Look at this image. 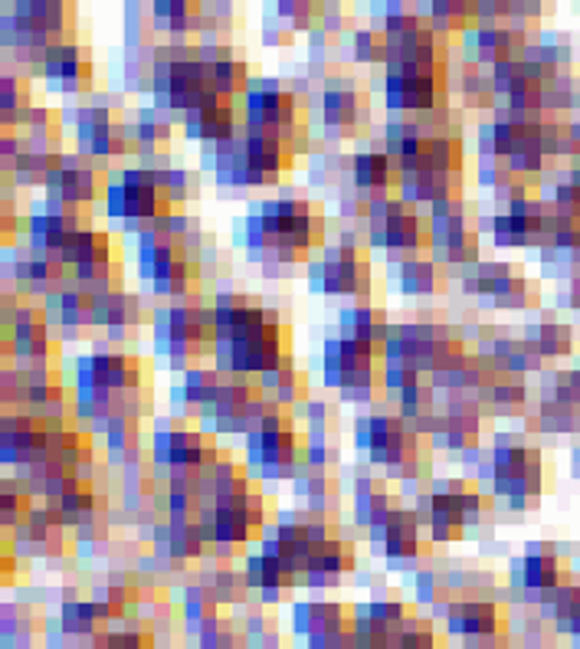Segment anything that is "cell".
I'll return each mask as SVG.
<instances>
[{
  "instance_id": "1",
  "label": "cell",
  "mask_w": 580,
  "mask_h": 649,
  "mask_svg": "<svg viewBox=\"0 0 580 649\" xmlns=\"http://www.w3.org/2000/svg\"><path fill=\"white\" fill-rule=\"evenodd\" d=\"M43 86L46 92H60V95H89L92 92V62L89 50H82L72 37L53 40L46 56H43Z\"/></svg>"
},
{
  "instance_id": "2",
  "label": "cell",
  "mask_w": 580,
  "mask_h": 649,
  "mask_svg": "<svg viewBox=\"0 0 580 649\" xmlns=\"http://www.w3.org/2000/svg\"><path fill=\"white\" fill-rule=\"evenodd\" d=\"M322 266H325V299H371L374 292V273L364 253H351L335 240L322 246Z\"/></svg>"
},
{
  "instance_id": "3",
  "label": "cell",
  "mask_w": 580,
  "mask_h": 649,
  "mask_svg": "<svg viewBox=\"0 0 580 649\" xmlns=\"http://www.w3.org/2000/svg\"><path fill=\"white\" fill-rule=\"evenodd\" d=\"M312 109L318 112L322 125H338V128H351L361 132L367 128V102L364 95L355 89V82L345 76H328L322 82V89H315L312 95Z\"/></svg>"
},
{
  "instance_id": "4",
  "label": "cell",
  "mask_w": 580,
  "mask_h": 649,
  "mask_svg": "<svg viewBox=\"0 0 580 649\" xmlns=\"http://www.w3.org/2000/svg\"><path fill=\"white\" fill-rule=\"evenodd\" d=\"M380 95H384V109L390 115H427L446 102L443 79H437V76L407 79V76H390V72H384Z\"/></svg>"
},
{
  "instance_id": "5",
  "label": "cell",
  "mask_w": 580,
  "mask_h": 649,
  "mask_svg": "<svg viewBox=\"0 0 580 649\" xmlns=\"http://www.w3.org/2000/svg\"><path fill=\"white\" fill-rule=\"evenodd\" d=\"M505 633V607L495 600L482 597H456L453 613L443 620V637L446 639H482L502 637Z\"/></svg>"
},
{
  "instance_id": "6",
  "label": "cell",
  "mask_w": 580,
  "mask_h": 649,
  "mask_svg": "<svg viewBox=\"0 0 580 649\" xmlns=\"http://www.w3.org/2000/svg\"><path fill=\"white\" fill-rule=\"evenodd\" d=\"M462 184L466 171H433V168H420L413 174H400L394 191L407 207L420 210L429 203L443 201V197H462Z\"/></svg>"
},
{
  "instance_id": "7",
  "label": "cell",
  "mask_w": 580,
  "mask_h": 649,
  "mask_svg": "<svg viewBox=\"0 0 580 649\" xmlns=\"http://www.w3.org/2000/svg\"><path fill=\"white\" fill-rule=\"evenodd\" d=\"M240 109L236 102L224 105V109H214V112H187L177 125L184 142H193L197 148L200 144H220L226 138H233L236 128H240Z\"/></svg>"
},
{
  "instance_id": "8",
  "label": "cell",
  "mask_w": 580,
  "mask_h": 649,
  "mask_svg": "<svg viewBox=\"0 0 580 649\" xmlns=\"http://www.w3.org/2000/svg\"><path fill=\"white\" fill-rule=\"evenodd\" d=\"M387 332H390V322H387V312L380 305L371 302H357V305H345L338 312V335L351 338V341H361V345H384Z\"/></svg>"
},
{
  "instance_id": "9",
  "label": "cell",
  "mask_w": 580,
  "mask_h": 649,
  "mask_svg": "<svg viewBox=\"0 0 580 649\" xmlns=\"http://www.w3.org/2000/svg\"><path fill=\"white\" fill-rule=\"evenodd\" d=\"M390 279H394V289L407 299H433V295L443 292V273H439V263L433 259H423V256H410V259H400V263H390Z\"/></svg>"
},
{
  "instance_id": "10",
  "label": "cell",
  "mask_w": 580,
  "mask_h": 649,
  "mask_svg": "<svg viewBox=\"0 0 580 649\" xmlns=\"http://www.w3.org/2000/svg\"><path fill=\"white\" fill-rule=\"evenodd\" d=\"M387 263H400L410 256H420V250L427 246V217L420 210H407L400 217L387 220Z\"/></svg>"
},
{
  "instance_id": "11",
  "label": "cell",
  "mask_w": 580,
  "mask_h": 649,
  "mask_svg": "<svg viewBox=\"0 0 580 649\" xmlns=\"http://www.w3.org/2000/svg\"><path fill=\"white\" fill-rule=\"evenodd\" d=\"M351 181L367 197L380 191H394L397 168H394V161H390V154L384 148H364V152L351 154Z\"/></svg>"
},
{
  "instance_id": "12",
  "label": "cell",
  "mask_w": 580,
  "mask_h": 649,
  "mask_svg": "<svg viewBox=\"0 0 580 649\" xmlns=\"http://www.w3.org/2000/svg\"><path fill=\"white\" fill-rule=\"evenodd\" d=\"M89 259H115L112 256V234L109 230H99L92 224H82L79 230H72L69 240L62 243L56 263L62 269H76L79 263H89Z\"/></svg>"
},
{
  "instance_id": "13",
  "label": "cell",
  "mask_w": 580,
  "mask_h": 649,
  "mask_svg": "<svg viewBox=\"0 0 580 649\" xmlns=\"http://www.w3.org/2000/svg\"><path fill=\"white\" fill-rule=\"evenodd\" d=\"M246 161L253 164L256 171L265 174H282L292 158L285 152V142L269 128H246Z\"/></svg>"
},
{
  "instance_id": "14",
  "label": "cell",
  "mask_w": 580,
  "mask_h": 649,
  "mask_svg": "<svg viewBox=\"0 0 580 649\" xmlns=\"http://www.w3.org/2000/svg\"><path fill=\"white\" fill-rule=\"evenodd\" d=\"M60 623L66 629V637L72 639V646H79L86 639H95L102 633V623L95 617V600L92 597H79V600H62L60 607Z\"/></svg>"
},
{
  "instance_id": "15",
  "label": "cell",
  "mask_w": 580,
  "mask_h": 649,
  "mask_svg": "<svg viewBox=\"0 0 580 649\" xmlns=\"http://www.w3.org/2000/svg\"><path fill=\"white\" fill-rule=\"evenodd\" d=\"M420 168L466 171V144H462V135H433V138H427L423 152H420Z\"/></svg>"
},
{
  "instance_id": "16",
  "label": "cell",
  "mask_w": 580,
  "mask_h": 649,
  "mask_svg": "<svg viewBox=\"0 0 580 649\" xmlns=\"http://www.w3.org/2000/svg\"><path fill=\"white\" fill-rule=\"evenodd\" d=\"M528 404V381L521 377H499L492 384V397H489V416L495 420H515V416H528L525 410Z\"/></svg>"
},
{
  "instance_id": "17",
  "label": "cell",
  "mask_w": 580,
  "mask_h": 649,
  "mask_svg": "<svg viewBox=\"0 0 580 649\" xmlns=\"http://www.w3.org/2000/svg\"><path fill=\"white\" fill-rule=\"evenodd\" d=\"M394 400V407H397V414L404 423H410V420H417V416L429 414V410H437V390H433V384L429 381H413V384H407L400 394L390 397Z\"/></svg>"
},
{
  "instance_id": "18",
  "label": "cell",
  "mask_w": 580,
  "mask_h": 649,
  "mask_svg": "<svg viewBox=\"0 0 580 649\" xmlns=\"http://www.w3.org/2000/svg\"><path fill=\"white\" fill-rule=\"evenodd\" d=\"M538 351L544 361H554V357H568L574 355V328L568 322H558L551 315H541V338H538Z\"/></svg>"
},
{
  "instance_id": "19",
  "label": "cell",
  "mask_w": 580,
  "mask_h": 649,
  "mask_svg": "<svg viewBox=\"0 0 580 649\" xmlns=\"http://www.w3.org/2000/svg\"><path fill=\"white\" fill-rule=\"evenodd\" d=\"M138 447H142V423L122 426V430H112V433L102 437V456L109 463V469H115V472L125 466L128 453Z\"/></svg>"
},
{
  "instance_id": "20",
  "label": "cell",
  "mask_w": 580,
  "mask_h": 649,
  "mask_svg": "<svg viewBox=\"0 0 580 649\" xmlns=\"http://www.w3.org/2000/svg\"><path fill=\"white\" fill-rule=\"evenodd\" d=\"M164 197L174 203V210H181L184 203L193 201L200 193V171L197 168H184V164H174L167 171V184H164Z\"/></svg>"
},
{
  "instance_id": "21",
  "label": "cell",
  "mask_w": 580,
  "mask_h": 649,
  "mask_svg": "<svg viewBox=\"0 0 580 649\" xmlns=\"http://www.w3.org/2000/svg\"><path fill=\"white\" fill-rule=\"evenodd\" d=\"M347 50H351V60L361 62V66H374V62L384 66V33L374 30V27L355 30L347 37Z\"/></svg>"
},
{
  "instance_id": "22",
  "label": "cell",
  "mask_w": 580,
  "mask_h": 649,
  "mask_svg": "<svg viewBox=\"0 0 580 649\" xmlns=\"http://www.w3.org/2000/svg\"><path fill=\"white\" fill-rule=\"evenodd\" d=\"M541 367H544V357L535 345H528L525 338L519 335V345L505 357V365H502V374L505 377H521V381H528L531 374H541Z\"/></svg>"
},
{
  "instance_id": "23",
  "label": "cell",
  "mask_w": 580,
  "mask_h": 649,
  "mask_svg": "<svg viewBox=\"0 0 580 649\" xmlns=\"http://www.w3.org/2000/svg\"><path fill=\"white\" fill-rule=\"evenodd\" d=\"M318 365H322V384L331 387V390H341V387H345V357H341V338L328 335L325 341H322Z\"/></svg>"
},
{
  "instance_id": "24",
  "label": "cell",
  "mask_w": 580,
  "mask_h": 649,
  "mask_svg": "<svg viewBox=\"0 0 580 649\" xmlns=\"http://www.w3.org/2000/svg\"><path fill=\"white\" fill-rule=\"evenodd\" d=\"M122 21H125V46L128 50L144 46V37L151 33V11H144L142 0H125Z\"/></svg>"
},
{
  "instance_id": "25",
  "label": "cell",
  "mask_w": 580,
  "mask_h": 649,
  "mask_svg": "<svg viewBox=\"0 0 580 649\" xmlns=\"http://www.w3.org/2000/svg\"><path fill=\"white\" fill-rule=\"evenodd\" d=\"M443 594H446L443 590V571L437 564H427V568H420L413 574V607L429 610Z\"/></svg>"
},
{
  "instance_id": "26",
  "label": "cell",
  "mask_w": 580,
  "mask_h": 649,
  "mask_svg": "<svg viewBox=\"0 0 580 649\" xmlns=\"http://www.w3.org/2000/svg\"><path fill=\"white\" fill-rule=\"evenodd\" d=\"M315 627V604L312 600H292L289 604V637L292 646L306 649V637Z\"/></svg>"
},
{
  "instance_id": "27",
  "label": "cell",
  "mask_w": 580,
  "mask_h": 649,
  "mask_svg": "<svg viewBox=\"0 0 580 649\" xmlns=\"http://www.w3.org/2000/svg\"><path fill=\"white\" fill-rule=\"evenodd\" d=\"M102 213L112 226H118L128 217V191H125V184L118 177H112V174H109V184H105V193H102Z\"/></svg>"
},
{
  "instance_id": "28",
  "label": "cell",
  "mask_w": 580,
  "mask_h": 649,
  "mask_svg": "<svg viewBox=\"0 0 580 649\" xmlns=\"http://www.w3.org/2000/svg\"><path fill=\"white\" fill-rule=\"evenodd\" d=\"M207 384H210V367H204V365H193L181 374V387H184V394H187V400H191L193 410L204 404Z\"/></svg>"
},
{
  "instance_id": "29",
  "label": "cell",
  "mask_w": 580,
  "mask_h": 649,
  "mask_svg": "<svg viewBox=\"0 0 580 649\" xmlns=\"http://www.w3.org/2000/svg\"><path fill=\"white\" fill-rule=\"evenodd\" d=\"M502 181H509L502 158H476V184L482 191H495Z\"/></svg>"
},
{
  "instance_id": "30",
  "label": "cell",
  "mask_w": 580,
  "mask_h": 649,
  "mask_svg": "<svg viewBox=\"0 0 580 649\" xmlns=\"http://www.w3.org/2000/svg\"><path fill=\"white\" fill-rule=\"evenodd\" d=\"M413 381H420V374H413L407 365H380V390H384V397L400 394Z\"/></svg>"
},
{
  "instance_id": "31",
  "label": "cell",
  "mask_w": 580,
  "mask_h": 649,
  "mask_svg": "<svg viewBox=\"0 0 580 649\" xmlns=\"http://www.w3.org/2000/svg\"><path fill=\"white\" fill-rule=\"evenodd\" d=\"M302 420H306L308 430H331L335 423V410L328 400H318V397H308L302 404Z\"/></svg>"
},
{
  "instance_id": "32",
  "label": "cell",
  "mask_w": 580,
  "mask_h": 649,
  "mask_svg": "<svg viewBox=\"0 0 580 649\" xmlns=\"http://www.w3.org/2000/svg\"><path fill=\"white\" fill-rule=\"evenodd\" d=\"M20 154H23V135L20 132H4V135H0V171L11 174Z\"/></svg>"
},
{
  "instance_id": "33",
  "label": "cell",
  "mask_w": 580,
  "mask_h": 649,
  "mask_svg": "<svg viewBox=\"0 0 580 649\" xmlns=\"http://www.w3.org/2000/svg\"><path fill=\"white\" fill-rule=\"evenodd\" d=\"M377 387L380 384H345L338 390V400L347 407H367V404H374Z\"/></svg>"
},
{
  "instance_id": "34",
  "label": "cell",
  "mask_w": 580,
  "mask_h": 649,
  "mask_svg": "<svg viewBox=\"0 0 580 649\" xmlns=\"http://www.w3.org/2000/svg\"><path fill=\"white\" fill-rule=\"evenodd\" d=\"M423 217H466L469 207H466V197H443V201L429 203V207H420Z\"/></svg>"
},
{
  "instance_id": "35",
  "label": "cell",
  "mask_w": 580,
  "mask_h": 649,
  "mask_svg": "<svg viewBox=\"0 0 580 649\" xmlns=\"http://www.w3.org/2000/svg\"><path fill=\"white\" fill-rule=\"evenodd\" d=\"M476 158H499V152H495V125H492V119L476 125Z\"/></svg>"
},
{
  "instance_id": "36",
  "label": "cell",
  "mask_w": 580,
  "mask_h": 649,
  "mask_svg": "<svg viewBox=\"0 0 580 649\" xmlns=\"http://www.w3.org/2000/svg\"><path fill=\"white\" fill-rule=\"evenodd\" d=\"M306 538L312 541V545H315V551H318L322 545H328V541L335 538V528H331V522H328V518H315V515H312L306 522Z\"/></svg>"
},
{
  "instance_id": "37",
  "label": "cell",
  "mask_w": 580,
  "mask_h": 649,
  "mask_svg": "<svg viewBox=\"0 0 580 649\" xmlns=\"http://www.w3.org/2000/svg\"><path fill=\"white\" fill-rule=\"evenodd\" d=\"M249 597H253L259 607L275 610V607H282V604H285V597H289V587H263V590H256V594H249Z\"/></svg>"
},
{
  "instance_id": "38",
  "label": "cell",
  "mask_w": 580,
  "mask_h": 649,
  "mask_svg": "<svg viewBox=\"0 0 580 649\" xmlns=\"http://www.w3.org/2000/svg\"><path fill=\"white\" fill-rule=\"evenodd\" d=\"M355 449L361 456H367V449H371V414H361L355 420Z\"/></svg>"
},
{
  "instance_id": "39",
  "label": "cell",
  "mask_w": 580,
  "mask_h": 649,
  "mask_svg": "<svg viewBox=\"0 0 580 649\" xmlns=\"http://www.w3.org/2000/svg\"><path fill=\"white\" fill-rule=\"evenodd\" d=\"M308 292L312 295H322V289H325V266H322V259H308Z\"/></svg>"
},
{
  "instance_id": "40",
  "label": "cell",
  "mask_w": 580,
  "mask_h": 649,
  "mask_svg": "<svg viewBox=\"0 0 580 649\" xmlns=\"http://www.w3.org/2000/svg\"><path fill=\"white\" fill-rule=\"evenodd\" d=\"M453 604H456V597H453V594H443V597H439L437 604L427 610V617L433 620V623H443V620L453 613Z\"/></svg>"
},
{
  "instance_id": "41",
  "label": "cell",
  "mask_w": 580,
  "mask_h": 649,
  "mask_svg": "<svg viewBox=\"0 0 580 649\" xmlns=\"http://www.w3.org/2000/svg\"><path fill=\"white\" fill-rule=\"evenodd\" d=\"M289 269H292V266L275 263V259H265V263L259 266V273H263V279H269V283H282L285 275H289Z\"/></svg>"
},
{
  "instance_id": "42",
  "label": "cell",
  "mask_w": 580,
  "mask_h": 649,
  "mask_svg": "<svg viewBox=\"0 0 580 649\" xmlns=\"http://www.w3.org/2000/svg\"><path fill=\"white\" fill-rule=\"evenodd\" d=\"M351 580H355V587H364V590H371L374 587V580H377V574L371 568H357L355 574H351Z\"/></svg>"
},
{
  "instance_id": "43",
  "label": "cell",
  "mask_w": 580,
  "mask_h": 649,
  "mask_svg": "<svg viewBox=\"0 0 580 649\" xmlns=\"http://www.w3.org/2000/svg\"><path fill=\"white\" fill-rule=\"evenodd\" d=\"M328 643H331V637H328L325 629H312L306 637V649H325Z\"/></svg>"
},
{
  "instance_id": "44",
  "label": "cell",
  "mask_w": 580,
  "mask_h": 649,
  "mask_svg": "<svg viewBox=\"0 0 580 649\" xmlns=\"http://www.w3.org/2000/svg\"><path fill=\"white\" fill-rule=\"evenodd\" d=\"M263 649H285V643H282V633H279V629H273V633H269V637H265Z\"/></svg>"
}]
</instances>
